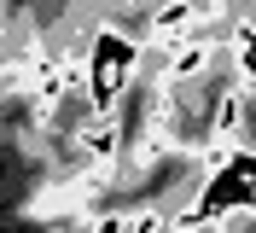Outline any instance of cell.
I'll return each mask as SVG.
<instances>
[{
  "mask_svg": "<svg viewBox=\"0 0 256 233\" xmlns=\"http://www.w3.org/2000/svg\"><path fill=\"white\" fill-rule=\"evenodd\" d=\"M134 64H140V47L128 41V35H116V30H99L88 41V105L94 111H116Z\"/></svg>",
  "mask_w": 256,
  "mask_h": 233,
  "instance_id": "cell-1",
  "label": "cell"
}]
</instances>
